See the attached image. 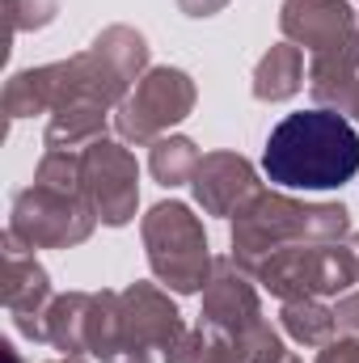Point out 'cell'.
I'll list each match as a JSON object with an SVG mask.
<instances>
[{"label":"cell","mask_w":359,"mask_h":363,"mask_svg":"<svg viewBox=\"0 0 359 363\" xmlns=\"http://www.w3.org/2000/svg\"><path fill=\"white\" fill-rule=\"evenodd\" d=\"M93 359L97 363H153V355H148V347H140V342H131L123 330H114V334L93 351Z\"/></svg>","instance_id":"23"},{"label":"cell","mask_w":359,"mask_h":363,"mask_svg":"<svg viewBox=\"0 0 359 363\" xmlns=\"http://www.w3.org/2000/svg\"><path fill=\"white\" fill-rule=\"evenodd\" d=\"M207 347H211V334H207L203 325H194V330L186 325V334H182L170 351H165V363H203Z\"/></svg>","instance_id":"24"},{"label":"cell","mask_w":359,"mask_h":363,"mask_svg":"<svg viewBox=\"0 0 359 363\" xmlns=\"http://www.w3.org/2000/svg\"><path fill=\"white\" fill-rule=\"evenodd\" d=\"M275 363H304V359H300V355H292V351H287V355H283V359H275Z\"/></svg>","instance_id":"30"},{"label":"cell","mask_w":359,"mask_h":363,"mask_svg":"<svg viewBox=\"0 0 359 363\" xmlns=\"http://www.w3.org/2000/svg\"><path fill=\"white\" fill-rule=\"evenodd\" d=\"M118 330L148 351H170L186 334L178 304L153 283H131L118 291Z\"/></svg>","instance_id":"13"},{"label":"cell","mask_w":359,"mask_h":363,"mask_svg":"<svg viewBox=\"0 0 359 363\" xmlns=\"http://www.w3.org/2000/svg\"><path fill=\"white\" fill-rule=\"evenodd\" d=\"M304 51L296 43H275L254 68V97L258 101H287L304 89Z\"/></svg>","instance_id":"17"},{"label":"cell","mask_w":359,"mask_h":363,"mask_svg":"<svg viewBox=\"0 0 359 363\" xmlns=\"http://www.w3.org/2000/svg\"><path fill=\"white\" fill-rule=\"evenodd\" d=\"M279 325H283V334H287L292 342H300V347H317V351L338 334L334 308L321 304L317 296H309V300H283V308H279Z\"/></svg>","instance_id":"18"},{"label":"cell","mask_w":359,"mask_h":363,"mask_svg":"<svg viewBox=\"0 0 359 363\" xmlns=\"http://www.w3.org/2000/svg\"><path fill=\"white\" fill-rule=\"evenodd\" d=\"M317 363H359V338H330L317 351Z\"/></svg>","instance_id":"26"},{"label":"cell","mask_w":359,"mask_h":363,"mask_svg":"<svg viewBox=\"0 0 359 363\" xmlns=\"http://www.w3.org/2000/svg\"><path fill=\"white\" fill-rule=\"evenodd\" d=\"M351 245H355V254H359V233H351Z\"/></svg>","instance_id":"32"},{"label":"cell","mask_w":359,"mask_h":363,"mask_svg":"<svg viewBox=\"0 0 359 363\" xmlns=\"http://www.w3.org/2000/svg\"><path fill=\"white\" fill-rule=\"evenodd\" d=\"M144 72H148L144 34L131 26H106L89 51L60 64L13 72L4 85V114L9 118L55 114L72 101H97L106 110H118Z\"/></svg>","instance_id":"1"},{"label":"cell","mask_w":359,"mask_h":363,"mask_svg":"<svg viewBox=\"0 0 359 363\" xmlns=\"http://www.w3.org/2000/svg\"><path fill=\"white\" fill-rule=\"evenodd\" d=\"M51 363H85L81 355H64V359H51Z\"/></svg>","instance_id":"31"},{"label":"cell","mask_w":359,"mask_h":363,"mask_svg":"<svg viewBox=\"0 0 359 363\" xmlns=\"http://www.w3.org/2000/svg\"><path fill=\"white\" fill-rule=\"evenodd\" d=\"M263 169L283 190H334L359 174V135L338 110L287 114L267 135Z\"/></svg>","instance_id":"2"},{"label":"cell","mask_w":359,"mask_h":363,"mask_svg":"<svg viewBox=\"0 0 359 363\" xmlns=\"http://www.w3.org/2000/svg\"><path fill=\"white\" fill-rule=\"evenodd\" d=\"M81 190L93 203L101 224H110V228L131 224L136 207H140V165H136V157L114 140L89 144L81 152Z\"/></svg>","instance_id":"8"},{"label":"cell","mask_w":359,"mask_h":363,"mask_svg":"<svg viewBox=\"0 0 359 363\" xmlns=\"http://www.w3.org/2000/svg\"><path fill=\"white\" fill-rule=\"evenodd\" d=\"M0 300L13 317V325L34 338V342H47V330H43V313L47 304L55 300L51 296V274L43 271V262L34 254H26V245L4 228V287H0Z\"/></svg>","instance_id":"10"},{"label":"cell","mask_w":359,"mask_h":363,"mask_svg":"<svg viewBox=\"0 0 359 363\" xmlns=\"http://www.w3.org/2000/svg\"><path fill=\"white\" fill-rule=\"evenodd\" d=\"M279 26L283 38L309 55L347 47L351 38H359V13L347 0H283Z\"/></svg>","instance_id":"11"},{"label":"cell","mask_w":359,"mask_h":363,"mask_svg":"<svg viewBox=\"0 0 359 363\" xmlns=\"http://www.w3.org/2000/svg\"><path fill=\"white\" fill-rule=\"evenodd\" d=\"M140 233H144V250H148V267L153 274L178 291V296H194L207 287L211 279V250H207V233H203V220L178 203H157L144 220H140Z\"/></svg>","instance_id":"4"},{"label":"cell","mask_w":359,"mask_h":363,"mask_svg":"<svg viewBox=\"0 0 359 363\" xmlns=\"http://www.w3.org/2000/svg\"><path fill=\"white\" fill-rule=\"evenodd\" d=\"M93 228H97V211L85 194H64L34 182L13 199L9 233L26 250H72L89 241Z\"/></svg>","instance_id":"6"},{"label":"cell","mask_w":359,"mask_h":363,"mask_svg":"<svg viewBox=\"0 0 359 363\" xmlns=\"http://www.w3.org/2000/svg\"><path fill=\"white\" fill-rule=\"evenodd\" d=\"M199 161H203V152L194 148V140H186V135H161L153 144L148 169H153V178L161 182L165 190H174V186H186V182L194 178Z\"/></svg>","instance_id":"19"},{"label":"cell","mask_w":359,"mask_h":363,"mask_svg":"<svg viewBox=\"0 0 359 363\" xmlns=\"http://www.w3.org/2000/svg\"><path fill=\"white\" fill-rule=\"evenodd\" d=\"M89 313H93V291H64L47 304L43 330L47 342L64 355H89Z\"/></svg>","instance_id":"15"},{"label":"cell","mask_w":359,"mask_h":363,"mask_svg":"<svg viewBox=\"0 0 359 363\" xmlns=\"http://www.w3.org/2000/svg\"><path fill=\"white\" fill-rule=\"evenodd\" d=\"M254 283H263L279 300H309V296H347L359 283V254L355 245L326 241V245H287L275 250L254 271Z\"/></svg>","instance_id":"5"},{"label":"cell","mask_w":359,"mask_h":363,"mask_svg":"<svg viewBox=\"0 0 359 363\" xmlns=\"http://www.w3.org/2000/svg\"><path fill=\"white\" fill-rule=\"evenodd\" d=\"M97 140H106V106H97V101H72V106L55 110L43 131V144L64 148V152H85Z\"/></svg>","instance_id":"16"},{"label":"cell","mask_w":359,"mask_h":363,"mask_svg":"<svg viewBox=\"0 0 359 363\" xmlns=\"http://www.w3.org/2000/svg\"><path fill=\"white\" fill-rule=\"evenodd\" d=\"M334 321H338V334H343V338H359V291L338 296V304H334Z\"/></svg>","instance_id":"25"},{"label":"cell","mask_w":359,"mask_h":363,"mask_svg":"<svg viewBox=\"0 0 359 363\" xmlns=\"http://www.w3.org/2000/svg\"><path fill=\"white\" fill-rule=\"evenodd\" d=\"M34 182L51 186V190H64V194H85L81 190V152H64V148H47L38 169H34Z\"/></svg>","instance_id":"20"},{"label":"cell","mask_w":359,"mask_h":363,"mask_svg":"<svg viewBox=\"0 0 359 363\" xmlns=\"http://www.w3.org/2000/svg\"><path fill=\"white\" fill-rule=\"evenodd\" d=\"M190 190H194V203L203 207V216H237L263 190V182L241 152H203V161L190 178Z\"/></svg>","instance_id":"12"},{"label":"cell","mask_w":359,"mask_h":363,"mask_svg":"<svg viewBox=\"0 0 359 363\" xmlns=\"http://www.w3.org/2000/svg\"><path fill=\"white\" fill-rule=\"evenodd\" d=\"M343 237H351V211L343 203H300L283 190H258L233 220V262L254 274L275 250Z\"/></svg>","instance_id":"3"},{"label":"cell","mask_w":359,"mask_h":363,"mask_svg":"<svg viewBox=\"0 0 359 363\" xmlns=\"http://www.w3.org/2000/svg\"><path fill=\"white\" fill-rule=\"evenodd\" d=\"M263 317V300H258V287H254V274H245L233 254L228 258H216L211 267V279L203 287V330L211 338H224V342H241Z\"/></svg>","instance_id":"9"},{"label":"cell","mask_w":359,"mask_h":363,"mask_svg":"<svg viewBox=\"0 0 359 363\" xmlns=\"http://www.w3.org/2000/svg\"><path fill=\"white\" fill-rule=\"evenodd\" d=\"M237 355L245 363H275L287 355V347H283V338H279V330L270 325V321H258L241 342H237Z\"/></svg>","instance_id":"21"},{"label":"cell","mask_w":359,"mask_h":363,"mask_svg":"<svg viewBox=\"0 0 359 363\" xmlns=\"http://www.w3.org/2000/svg\"><path fill=\"white\" fill-rule=\"evenodd\" d=\"M199 101V89L190 81V72L182 68H148L136 89L127 93V101L114 114V131L127 144H157L161 135H170V127H178L182 118H190Z\"/></svg>","instance_id":"7"},{"label":"cell","mask_w":359,"mask_h":363,"mask_svg":"<svg viewBox=\"0 0 359 363\" xmlns=\"http://www.w3.org/2000/svg\"><path fill=\"white\" fill-rule=\"evenodd\" d=\"M347 114H355V118H359V81H355V93H351V106H347Z\"/></svg>","instance_id":"29"},{"label":"cell","mask_w":359,"mask_h":363,"mask_svg":"<svg viewBox=\"0 0 359 363\" xmlns=\"http://www.w3.org/2000/svg\"><path fill=\"white\" fill-rule=\"evenodd\" d=\"M203 363H245V359L237 355V347H233V342H224V338H211V347H207Z\"/></svg>","instance_id":"28"},{"label":"cell","mask_w":359,"mask_h":363,"mask_svg":"<svg viewBox=\"0 0 359 363\" xmlns=\"http://www.w3.org/2000/svg\"><path fill=\"white\" fill-rule=\"evenodd\" d=\"M228 4H233V0H178V9L186 17H194V21H199V17H216V13H224Z\"/></svg>","instance_id":"27"},{"label":"cell","mask_w":359,"mask_h":363,"mask_svg":"<svg viewBox=\"0 0 359 363\" xmlns=\"http://www.w3.org/2000/svg\"><path fill=\"white\" fill-rule=\"evenodd\" d=\"M4 9H9V30L30 34V30H43L55 21L60 0H4Z\"/></svg>","instance_id":"22"},{"label":"cell","mask_w":359,"mask_h":363,"mask_svg":"<svg viewBox=\"0 0 359 363\" xmlns=\"http://www.w3.org/2000/svg\"><path fill=\"white\" fill-rule=\"evenodd\" d=\"M355 81H359V38H351L347 47L309 55V93H313V101L321 110L347 114Z\"/></svg>","instance_id":"14"}]
</instances>
